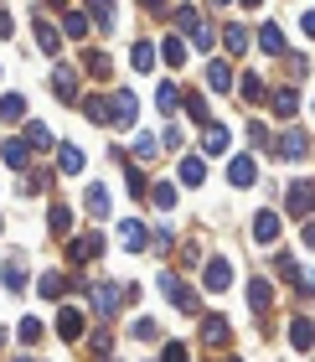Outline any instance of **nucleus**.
<instances>
[{
	"label": "nucleus",
	"instance_id": "f257e3e1",
	"mask_svg": "<svg viewBox=\"0 0 315 362\" xmlns=\"http://www.w3.org/2000/svg\"><path fill=\"white\" fill-rule=\"evenodd\" d=\"M160 295L181 310V316H196V310H202V295H196V290H191L176 269H160Z\"/></svg>",
	"mask_w": 315,
	"mask_h": 362
},
{
	"label": "nucleus",
	"instance_id": "f03ea898",
	"mask_svg": "<svg viewBox=\"0 0 315 362\" xmlns=\"http://www.w3.org/2000/svg\"><path fill=\"white\" fill-rule=\"evenodd\" d=\"M176 21H181V31L191 37V47H196V52H212V37H218V31H212V21H207L202 11L181 6V11H176Z\"/></svg>",
	"mask_w": 315,
	"mask_h": 362
},
{
	"label": "nucleus",
	"instance_id": "7ed1b4c3",
	"mask_svg": "<svg viewBox=\"0 0 315 362\" xmlns=\"http://www.w3.org/2000/svg\"><path fill=\"white\" fill-rule=\"evenodd\" d=\"M135 114H140V98L129 93V88H119V93L109 98V124L114 129H129V124H135Z\"/></svg>",
	"mask_w": 315,
	"mask_h": 362
},
{
	"label": "nucleus",
	"instance_id": "20e7f679",
	"mask_svg": "<svg viewBox=\"0 0 315 362\" xmlns=\"http://www.w3.org/2000/svg\"><path fill=\"white\" fill-rule=\"evenodd\" d=\"M88 300H93L98 316H114V310H119V300H124V290L109 285V279H93V285H88Z\"/></svg>",
	"mask_w": 315,
	"mask_h": 362
},
{
	"label": "nucleus",
	"instance_id": "39448f33",
	"mask_svg": "<svg viewBox=\"0 0 315 362\" xmlns=\"http://www.w3.org/2000/svg\"><path fill=\"white\" fill-rule=\"evenodd\" d=\"M202 285L207 290H233V259H202Z\"/></svg>",
	"mask_w": 315,
	"mask_h": 362
},
{
	"label": "nucleus",
	"instance_id": "423d86ee",
	"mask_svg": "<svg viewBox=\"0 0 315 362\" xmlns=\"http://www.w3.org/2000/svg\"><path fill=\"white\" fill-rule=\"evenodd\" d=\"M227 337H233L227 316H202V347H227Z\"/></svg>",
	"mask_w": 315,
	"mask_h": 362
},
{
	"label": "nucleus",
	"instance_id": "0eeeda50",
	"mask_svg": "<svg viewBox=\"0 0 315 362\" xmlns=\"http://www.w3.org/2000/svg\"><path fill=\"white\" fill-rule=\"evenodd\" d=\"M98 249H104V238H98V233L68 238V264H88V259H98Z\"/></svg>",
	"mask_w": 315,
	"mask_h": 362
},
{
	"label": "nucleus",
	"instance_id": "6e6552de",
	"mask_svg": "<svg viewBox=\"0 0 315 362\" xmlns=\"http://www.w3.org/2000/svg\"><path fill=\"white\" fill-rule=\"evenodd\" d=\"M227 145H233V135H227L218 119H207V124H202V156H222Z\"/></svg>",
	"mask_w": 315,
	"mask_h": 362
},
{
	"label": "nucleus",
	"instance_id": "1a4fd4ad",
	"mask_svg": "<svg viewBox=\"0 0 315 362\" xmlns=\"http://www.w3.org/2000/svg\"><path fill=\"white\" fill-rule=\"evenodd\" d=\"M279 156H285V160H305V156H310L305 129H285V135H279Z\"/></svg>",
	"mask_w": 315,
	"mask_h": 362
},
{
	"label": "nucleus",
	"instance_id": "9d476101",
	"mask_svg": "<svg viewBox=\"0 0 315 362\" xmlns=\"http://www.w3.org/2000/svg\"><path fill=\"white\" fill-rule=\"evenodd\" d=\"M57 337H62V341H78V337H83V310H78V305H62V310H57Z\"/></svg>",
	"mask_w": 315,
	"mask_h": 362
},
{
	"label": "nucleus",
	"instance_id": "9b49d317",
	"mask_svg": "<svg viewBox=\"0 0 315 362\" xmlns=\"http://www.w3.org/2000/svg\"><path fill=\"white\" fill-rule=\"evenodd\" d=\"M290 347H295V352H310V347H315V321H310V316H295V321H290Z\"/></svg>",
	"mask_w": 315,
	"mask_h": 362
},
{
	"label": "nucleus",
	"instance_id": "f8f14e48",
	"mask_svg": "<svg viewBox=\"0 0 315 362\" xmlns=\"http://www.w3.org/2000/svg\"><path fill=\"white\" fill-rule=\"evenodd\" d=\"M52 93L62 104H78V73L73 68H52Z\"/></svg>",
	"mask_w": 315,
	"mask_h": 362
},
{
	"label": "nucleus",
	"instance_id": "ddd939ff",
	"mask_svg": "<svg viewBox=\"0 0 315 362\" xmlns=\"http://www.w3.org/2000/svg\"><path fill=\"white\" fill-rule=\"evenodd\" d=\"M254 176H258L254 156H233L227 160V181H233V187H254Z\"/></svg>",
	"mask_w": 315,
	"mask_h": 362
},
{
	"label": "nucleus",
	"instance_id": "4468645a",
	"mask_svg": "<svg viewBox=\"0 0 315 362\" xmlns=\"http://www.w3.org/2000/svg\"><path fill=\"white\" fill-rule=\"evenodd\" d=\"M119 243H124L129 254H140L145 243H150V233H145V223H140V218H129V223H119Z\"/></svg>",
	"mask_w": 315,
	"mask_h": 362
},
{
	"label": "nucleus",
	"instance_id": "2eb2a0df",
	"mask_svg": "<svg viewBox=\"0 0 315 362\" xmlns=\"http://www.w3.org/2000/svg\"><path fill=\"white\" fill-rule=\"evenodd\" d=\"M279 228H285V223H279V212H274V207H263L258 218H254V238H258V243H274V238H279Z\"/></svg>",
	"mask_w": 315,
	"mask_h": 362
},
{
	"label": "nucleus",
	"instance_id": "dca6fc26",
	"mask_svg": "<svg viewBox=\"0 0 315 362\" xmlns=\"http://www.w3.org/2000/svg\"><path fill=\"white\" fill-rule=\"evenodd\" d=\"M263 104H274L279 119H295V114H300V88H279L274 98H263Z\"/></svg>",
	"mask_w": 315,
	"mask_h": 362
},
{
	"label": "nucleus",
	"instance_id": "f3484780",
	"mask_svg": "<svg viewBox=\"0 0 315 362\" xmlns=\"http://www.w3.org/2000/svg\"><path fill=\"white\" fill-rule=\"evenodd\" d=\"M0 285H6L11 295L26 290V264H21V259H6V264H0Z\"/></svg>",
	"mask_w": 315,
	"mask_h": 362
},
{
	"label": "nucleus",
	"instance_id": "a211bd4d",
	"mask_svg": "<svg viewBox=\"0 0 315 362\" xmlns=\"http://www.w3.org/2000/svg\"><path fill=\"white\" fill-rule=\"evenodd\" d=\"M248 305H254L258 316L274 305V285H269V279H248Z\"/></svg>",
	"mask_w": 315,
	"mask_h": 362
},
{
	"label": "nucleus",
	"instance_id": "6ab92c4d",
	"mask_svg": "<svg viewBox=\"0 0 315 362\" xmlns=\"http://www.w3.org/2000/svg\"><path fill=\"white\" fill-rule=\"evenodd\" d=\"M290 218H310V181H290Z\"/></svg>",
	"mask_w": 315,
	"mask_h": 362
},
{
	"label": "nucleus",
	"instance_id": "aec40b11",
	"mask_svg": "<svg viewBox=\"0 0 315 362\" xmlns=\"http://www.w3.org/2000/svg\"><path fill=\"white\" fill-rule=\"evenodd\" d=\"M26 160H31V145H26L21 135H11V140H6V166H11V171H26Z\"/></svg>",
	"mask_w": 315,
	"mask_h": 362
},
{
	"label": "nucleus",
	"instance_id": "412c9836",
	"mask_svg": "<svg viewBox=\"0 0 315 362\" xmlns=\"http://www.w3.org/2000/svg\"><path fill=\"white\" fill-rule=\"evenodd\" d=\"M0 119H6V124L26 119V93H0Z\"/></svg>",
	"mask_w": 315,
	"mask_h": 362
},
{
	"label": "nucleus",
	"instance_id": "4be33fe9",
	"mask_svg": "<svg viewBox=\"0 0 315 362\" xmlns=\"http://www.w3.org/2000/svg\"><path fill=\"white\" fill-rule=\"evenodd\" d=\"M47 228L68 238V233H73V207H68V202H52V212H47Z\"/></svg>",
	"mask_w": 315,
	"mask_h": 362
},
{
	"label": "nucleus",
	"instance_id": "5701e85b",
	"mask_svg": "<svg viewBox=\"0 0 315 362\" xmlns=\"http://www.w3.org/2000/svg\"><path fill=\"white\" fill-rule=\"evenodd\" d=\"M37 42H42V52H47V57H57V52H62L57 26H52V21H42V16H37Z\"/></svg>",
	"mask_w": 315,
	"mask_h": 362
},
{
	"label": "nucleus",
	"instance_id": "b1692460",
	"mask_svg": "<svg viewBox=\"0 0 315 362\" xmlns=\"http://www.w3.org/2000/svg\"><path fill=\"white\" fill-rule=\"evenodd\" d=\"M202 176H207L202 156H181V181H186V187H202Z\"/></svg>",
	"mask_w": 315,
	"mask_h": 362
},
{
	"label": "nucleus",
	"instance_id": "393cba45",
	"mask_svg": "<svg viewBox=\"0 0 315 362\" xmlns=\"http://www.w3.org/2000/svg\"><path fill=\"white\" fill-rule=\"evenodd\" d=\"M258 47H263L269 57H279V52H285V31H279L274 21H269V26H258Z\"/></svg>",
	"mask_w": 315,
	"mask_h": 362
},
{
	"label": "nucleus",
	"instance_id": "a878e982",
	"mask_svg": "<svg viewBox=\"0 0 315 362\" xmlns=\"http://www.w3.org/2000/svg\"><path fill=\"white\" fill-rule=\"evenodd\" d=\"M83 114H88L93 124H109V93H88L83 98Z\"/></svg>",
	"mask_w": 315,
	"mask_h": 362
},
{
	"label": "nucleus",
	"instance_id": "bb28decb",
	"mask_svg": "<svg viewBox=\"0 0 315 362\" xmlns=\"http://www.w3.org/2000/svg\"><path fill=\"white\" fill-rule=\"evenodd\" d=\"M21 140L31 145V151H52V129H47V124H37V119L26 124V135H21Z\"/></svg>",
	"mask_w": 315,
	"mask_h": 362
},
{
	"label": "nucleus",
	"instance_id": "cd10ccee",
	"mask_svg": "<svg viewBox=\"0 0 315 362\" xmlns=\"http://www.w3.org/2000/svg\"><path fill=\"white\" fill-rule=\"evenodd\" d=\"M207 83L218 88V93H227V88H233V68H227V62L218 57V62H212V68H207Z\"/></svg>",
	"mask_w": 315,
	"mask_h": 362
},
{
	"label": "nucleus",
	"instance_id": "c85d7f7f",
	"mask_svg": "<svg viewBox=\"0 0 315 362\" xmlns=\"http://www.w3.org/2000/svg\"><path fill=\"white\" fill-rule=\"evenodd\" d=\"M274 274L290 279V285H300V279H305V274H300V259H295V254H279V259H274Z\"/></svg>",
	"mask_w": 315,
	"mask_h": 362
},
{
	"label": "nucleus",
	"instance_id": "c756f323",
	"mask_svg": "<svg viewBox=\"0 0 315 362\" xmlns=\"http://www.w3.org/2000/svg\"><path fill=\"white\" fill-rule=\"evenodd\" d=\"M160 57L171 62V68H181V62H186V37H165L160 42Z\"/></svg>",
	"mask_w": 315,
	"mask_h": 362
},
{
	"label": "nucleus",
	"instance_id": "7c9ffc66",
	"mask_svg": "<svg viewBox=\"0 0 315 362\" xmlns=\"http://www.w3.org/2000/svg\"><path fill=\"white\" fill-rule=\"evenodd\" d=\"M129 62H135V73H150V68H155V47H150V42H135Z\"/></svg>",
	"mask_w": 315,
	"mask_h": 362
},
{
	"label": "nucleus",
	"instance_id": "2f4dec72",
	"mask_svg": "<svg viewBox=\"0 0 315 362\" xmlns=\"http://www.w3.org/2000/svg\"><path fill=\"white\" fill-rule=\"evenodd\" d=\"M238 88H243V104H263V98H269V93H263V78H258V73H248Z\"/></svg>",
	"mask_w": 315,
	"mask_h": 362
},
{
	"label": "nucleus",
	"instance_id": "473e14b6",
	"mask_svg": "<svg viewBox=\"0 0 315 362\" xmlns=\"http://www.w3.org/2000/svg\"><path fill=\"white\" fill-rule=\"evenodd\" d=\"M145 197H155V207H160V212H171V207H176V187H171V181H155V187L145 192Z\"/></svg>",
	"mask_w": 315,
	"mask_h": 362
},
{
	"label": "nucleus",
	"instance_id": "72a5a7b5",
	"mask_svg": "<svg viewBox=\"0 0 315 362\" xmlns=\"http://www.w3.org/2000/svg\"><path fill=\"white\" fill-rule=\"evenodd\" d=\"M88 212L93 218H109V187H98V181L88 187Z\"/></svg>",
	"mask_w": 315,
	"mask_h": 362
},
{
	"label": "nucleus",
	"instance_id": "f704fd0d",
	"mask_svg": "<svg viewBox=\"0 0 315 362\" xmlns=\"http://www.w3.org/2000/svg\"><path fill=\"white\" fill-rule=\"evenodd\" d=\"M57 166L68 171V176H78V171H83V151H78V145H62V151H57Z\"/></svg>",
	"mask_w": 315,
	"mask_h": 362
},
{
	"label": "nucleus",
	"instance_id": "c9c22d12",
	"mask_svg": "<svg viewBox=\"0 0 315 362\" xmlns=\"http://www.w3.org/2000/svg\"><path fill=\"white\" fill-rule=\"evenodd\" d=\"M155 104H160V114H176V109H181V88H176V83H160Z\"/></svg>",
	"mask_w": 315,
	"mask_h": 362
},
{
	"label": "nucleus",
	"instance_id": "e433bc0d",
	"mask_svg": "<svg viewBox=\"0 0 315 362\" xmlns=\"http://www.w3.org/2000/svg\"><path fill=\"white\" fill-rule=\"evenodd\" d=\"M248 145H254V151H274V135H269V124H248Z\"/></svg>",
	"mask_w": 315,
	"mask_h": 362
},
{
	"label": "nucleus",
	"instance_id": "4c0bfd02",
	"mask_svg": "<svg viewBox=\"0 0 315 362\" xmlns=\"http://www.w3.org/2000/svg\"><path fill=\"white\" fill-rule=\"evenodd\" d=\"M88 11H93L98 26H114V16H119V6H114V0H88Z\"/></svg>",
	"mask_w": 315,
	"mask_h": 362
},
{
	"label": "nucleus",
	"instance_id": "58836bf2",
	"mask_svg": "<svg viewBox=\"0 0 315 362\" xmlns=\"http://www.w3.org/2000/svg\"><path fill=\"white\" fill-rule=\"evenodd\" d=\"M181 98H186V114H191L196 124H207V119H212V109H207V98H202V93H181Z\"/></svg>",
	"mask_w": 315,
	"mask_h": 362
},
{
	"label": "nucleus",
	"instance_id": "ea45409f",
	"mask_svg": "<svg viewBox=\"0 0 315 362\" xmlns=\"http://www.w3.org/2000/svg\"><path fill=\"white\" fill-rule=\"evenodd\" d=\"M222 42H227V52H243V47H248V31H243L238 21H227V26H222Z\"/></svg>",
	"mask_w": 315,
	"mask_h": 362
},
{
	"label": "nucleus",
	"instance_id": "a19ab883",
	"mask_svg": "<svg viewBox=\"0 0 315 362\" xmlns=\"http://www.w3.org/2000/svg\"><path fill=\"white\" fill-rule=\"evenodd\" d=\"M160 156V135H140L135 140V160H155Z\"/></svg>",
	"mask_w": 315,
	"mask_h": 362
},
{
	"label": "nucleus",
	"instance_id": "79ce46f5",
	"mask_svg": "<svg viewBox=\"0 0 315 362\" xmlns=\"http://www.w3.org/2000/svg\"><path fill=\"white\" fill-rule=\"evenodd\" d=\"M62 31H68L73 42H83V37H88V21H83L78 11H68V16H62Z\"/></svg>",
	"mask_w": 315,
	"mask_h": 362
},
{
	"label": "nucleus",
	"instance_id": "37998d69",
	"mask_svg": "<svg viewBox=\"0 0 315 362\" xmlns=\"http://www.w3.org/2000/svg\"><path fill=\"white\" fill-rule=\"evenodd\" d=\"M83 73H88V78H109V57L104 52H88V57H83Z\"/></svg>",
	"mask_w": 315,
	"mask_h": 362
},
{
	"label": "nucleus",
	"instance_id": "c03bdc74",
	"mask_svg": "<svg viewBox=\"0 0 315 362\" xmlns=\"http://www.w3.org/2000/svg\"><path fill=\"white\" fill-rule=\"evenodd\" d=\"M37 290L47 295V300H57V295L68 290V279H62V274H42V285H37Z\"/></svg>",
	"mask_w": 315,
	"mask_h": 362
},
{
	"label": "nucleus",
	"instance_id": "a18cd8bd",
	"mask_svg": "<svg viewBox=\"0 0 315 362\" xmlns=\"http://www.w3.org/2000/svg\"><path fill=\"white\" fill-rule=\"evenodd\" d=\"M155 337H160V326H155L150 316H140V321H135V341H155Z\"/></svg>",
	"mask_w": 315,
	"mask_h": 362
},
{
	"label": "nucleus",
	"instance_id": "49530a36",
	"mask_svg": "<svg viewBox=\"0 0 315 362\" xmlns=\"http://www.w3.org/2000/svg\"><path fill=\"white\" fill-rule=\"evenodd\" d=\"M160 362H191L186 341H165V357H160Z\"/></svg>",
	"mask_w": 315,
	"mask_h": 362
},
{
	"label": "nucleus",
	"instance_id": "de8ad7c7",
	"mask_svg": "<svg viewBox=\"0 0 315 362\" xmlns=\"http://www.w3.org/2000/svg\"><path fill=\"white\" fill-rule=\"evenodd\" d=\"M129 192H135V197L150 192V181H145V171H140V166H129Z\"/></svg>",
	"mask_w": 315,
	"mask_h": 362
},
{
	"label": "nucleus",
	"instance_id": "09e8293b",
	"mask_svg": "<svg viewBox=\"0 0 315 362\" xmlns=\"http://www.w3.org/2000/svg\"><path fill=\"white\" fill-rule=\"evenodd\" d=\"M181 264H186V269L202 264V243H186V249H181Z\"/></svg>",
	"mask_w": 315,
	"mask_h": 362
},
{
	"label": "nucleus",
	"instance_id": "8fccbe9b",
	"mask_svg": "<svg viewBox=\"0 0 315 362\" xmlns=\"http://www.w3.org/2000/svg\"><path fill=\"white\" fill-rule=\"evenodd\" d=\"M16 332H21V341H37V337H42V321H21Z\"/></svg>",
	"mask_w": 315,
	"mask_h": 362
},
{
	"label": "nucleus",
	"instance_id": "3c124183",
	"mask_svg": "<svg viewBox=\"0 0 315 362\" xmlns=\"http://www.w3.org/2000/svg\"><path fill=\"white\" fill-rule=\"evenodd\" d=\"M290 73H295V78H305V73H310V62H305V52H290Z\"/></svg>",
	"mask_w": 315,
	"mask_h": 362
},
{
	"label": "nucleus",
	"instance_id": "603ef678",
	"mask_svg": "<svg viewBox=\"0 0 315 362\" xmlns=\"http://www.w3.org/2000/svg\"><path fill=\"white\" fill-rule=\"evenodd\" d=\"M16 31V21H11V11H0V37H11Z\"/></svg>",
	"mask_w": 315,
	"mask_h": 362
},
{
	"label": "nucleus",
	"instance_id": "864d4df0",
	"mask_svg": "<svg viewBox=\"0 0 315 362\" xmlns=\"http://www.w3.org/2000/svg\"><path fill=\"white\" fill-rule=\"evenodd\" d=\"M238 6H243V11H258V6H263V0H238Z\"/></svg>",
	"mask_w": 315,
	"mask_h": 362
},
{
	"label": "nucleus",
	"instance_id": "5fc2aeb1",
	"mask_svg": "<svg viewBox=\"0 0 315 362\" xmlns=\"http://www.w3.org/2000/svg\"><path fill=\"white\" fill-rule=\"evenodd\" d=\"M0 233H6V218H0Z\"/></svg>",
	"mask_w": 315,
	"mask_h": 362
},
{
	"label": "nucleus",
	"instance_id": "6e6d98bb",
	"mask_svg": "<svg viewBox=\"0 0 315 362\" xmlns=\"http://www.w3.org/2000/svg\"><path fill=\"white\" fill-rule=\"evenodd\" d=\"M16 362H26V357H16Z\"/></svg>",
	"mask_w": 315,
	"mask_h": 362
},
{
	"label": "nucleus",
	"instance_id": "4d7b16f0",
	"mask_svg": "<svg viewBox=\"0 0 315 362\" xmlns=\"http://www.w3.org/2000/svg\"><path fill=\"white\" fill-rule=\"evenodd\" d=\"M233 362H238V357H233Z\"/></svg>",
	"mask_w": 315,
	"mask_h": 362
}]
</instances>
